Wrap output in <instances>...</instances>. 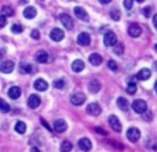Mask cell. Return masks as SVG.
I'll list each match as a JSON object with an SVG mask.
<instances>
[{
  "label": "cell",
  "mask_w": 157,
  "mask_h": 152,
  "mask_svg": "<svg viewBox=\"0 0 157 152\" xmlns=\"http://www.w3.org/2000/svg\"><path fill=\"white\" fill-rule=\"evenodd\" d=\"M132 109L136 114H145L147 111V104L144 100H135L132 102Z\"/></svg>",
  "instance_id": "obj_1"
},
{
  "label": "cell",
  "mask_w": 157,
  "mask_h": 152,
  "mask_svg": "<svg viewBox=\"0 0 157 152\" xmlns=\"http://www.w3.org/2000/svg\"><path fill=\"white\" fill-rule=\"evenodd\" d=\"M127 138L130 140L131 142H136L139 138H141V131L136 127H130L127 130Z\"/></svg>",
  "instance_id": "obj_2"
},
{
  "label": "cell",
  "mask_w": 157,
  "mask_h": 152,
  "mask_svg": "<svg viewBox=\"0 0 157 152\" xmlns=\"http://www.w3.org/2000/svg\"><path fill=\"white\" fill-rule=\"evenodd\" d=\"M103 43L106 44L108 47H112V46H116L117 43V38L113 32H106L105 36H103Z\"/></svg>",
  "instance_id": "obj_3"
},
{
  "label": "cell",
  "mask_w": 157,
  "mask_h": 152,
  "mask_svg": "<svg viewBox=\"0 0 157 152\" xmlns=\"http://www.w3.org/2000/svg\"><path fill=\"white\" fill-rule=\"evenodd\" d=\"M101 112H102V109L98 102H91L87 105V114L92 115V116H98V115H101Z\"/></svg>",
  "instance_id": "obj_4"
},
{
  "label": "cell",
  "mask_w": 157,
  "mask_h": 152,
  "mask_svg": "<svg viewBox=\"0 0 157 152\" xmlns=\"http://www.w3.org/2000/svg\"><path fill=\"white\" fill-rule=\"evenodd\" d=\"M109 126L112 127V130H114L116 133H120L121 131V123H120L119 118L117 116H109Z\"/></svg>",
  "instance_id": "obj_5"
},
{
  "label": "cell",
  "mask_w": 157,
  "mask_h": 152,
  "mask_svg": "<svg viewBox=\"0 0 157 152\" xmlns=\"http://www.w3.org/2000/svg\"><path fill=\"white\" fill-rule=\"evenodd\" d=\"M59 21L62 22V25L66 28V29H73L75 24H73V19L71 18V15H68V14H61Z\"/></svg>",
  "instance_id": "obj_6"
},
{
  "label": "cell",
  "mask_w": 157,
  "mask_h": 152,
  "mask_svg": "<svg viewBox=\"0 0 157 152\" xmlns=\"http://www.w3.org/2000/svg\"><path fill=\"white\" fill-rule=\"evenodd\" d=\"M63 36H65V32H63L62 29H59V28H54V29L50 32V38L54 42H61L63 39Z\"/></svg>",
  "instance_id": "obj_7"
},
{
  "label": "cell",
  "mask_w": 157,
  "mask_h": 152,
  "mask_svg": "<svg viewBox=\"0 0 157 152\" xmlns=\"http://www.w3.org/2000/svg\"><path fill=\"white\" fill-rule=\"evenodd\" d=\"M14 71V62L10 60H6L0 64V72L3 74H10V72Z\"/></svg>",
  "instance_id": "obj_8"
},
{
  "label": "cell",
  "mask_w": 157,
  "mask_h": 152,
  "mask_svg": "<svg viewBox=\"0 0 157 152\" xmlns=\"http://www.w3.org/2000/svg\"><path fill=\"white\" fill-rule=\"evenodd\" d=\"M71 102L73 104V105H81V104L86 102V95L83 94V93H75L71 97Z\"/></svg>",
  "instance_id": "obj_9"
},
{
  "label": "cell",
  "mask_w": 157,
  "mask_h": 152,
  "mask_svg": "<svg viewBox=\"0 0 157 152\" xmlns=\"http://www.w3.org/2000/svg\"><path fill=\"white\" fill-rule=\"evenodd\" d=\"M77 43L80 44V46H88V44L91 43V36L87 32H81L80 35L77 36Z\"/></svg>",
  "instance_id": "obj_10"
},
{
  "label": "cell",
  "mask_w": 157,
  "mask_h": 152,
  "mask_svg": "<svg viewBox=\"0 0 157 152\" xmlns=\"http://www.w3.org/2000/svg\"><path fill=\"white\" fill-rule=\"evenodd\" d=\"M66 129H68V125L63 119H57L54 122V130L57 133H63V131H66Z\"/></svg>",
  "instance_id": "obj_11"
},
{
  "label": "cell",
  "mask_w": 157,
  "mask_h": 152,
  "mask_svg": "<svg viewBox=\"0 0 157 152\" xmlns=\"http://www.w3.org/2000/svg\"><path fill=\"white\" fill-rule=\"evenodd\" d=\"M78 148H80L81 151H90L92 148L91 140L87 138V137H84V138H80V140H78Z\"/></svg>",
  "instance_id": "obj_12"
},
{
  "label": "cell",
  "mask_w": 157,
  "mask_h": 152,
  "mask_svg": "<svg viewBox=\"0 0 157 152\" xmlns=\"http://www.w3.org/2000/svg\"><path fill=\"white\" fill-rule=\"evenodd\" d=\"M142 33V29L139 25L136 24H131L130 28H128V35L131 36V38H138V36H141Z\"/></svg>",
  "instance_id": "obj_13"
},
{
  "label": "cell",
  "mask_w": 157,
  "mask_h": 152,
  "mask_svg": "<svg viewBox=\"0 0 157 152\" xmlns=\"http://www.w3.org/2000/svg\"><path fill=\"white\" fill-rule=\"evenodd\" d=\"M40 104H41V100H40V97H39V95H36V94L29 95V98H28V105H29L32 109L37 108Z\"/></svg>",
  "instance_id": "obj_14"
},
{
  "label": "cell",
  "mask_w": 157,
  "mask_h": 152,
  "mask_svg": "<svg viewBox=\"0 0 157 152\" xmlns=\"http://www.w3.org/2000/svg\"><path fill=\"white\" fill-rule=\"evenodd\" d=\"M75 14L81 21H88V14L86 13V10L83 7H75Z\"/></svg>",
  "instance_id": "obj_15"
},
{
  "label": "cell",
  "mask_w": 157,
  "mask_h": 152,
  "mask_svg": "<svg viewBox=\"0 0 157 152\" xmlns=\"http://www.w3.org/2000/svg\"><path fill=\"white\" fill-rule=\"evenodd\" d=\"M35 89L39 90V91H46L47 89H48V83H47L46 80H43V79H37V80H35Z\"/></svg>",
  "instance_id": "obj_16"
},
{
  "label": "cell",
  "mask_w": 157,
  "mask_h": 152,
  "mask_svg": "<svg viewBox=\"0 0 157 152\" xmlns=\"http://www.w3.org/2000/svg\"><path fill=\"white\" fill-rule=\"evenodd\" d=\"M36 61L39 64H44L48 61V53L44 51V50H40V51L36 53Z\"/></svg>",
  "instance_id": "obj_17"
},
{
  "label": "cell",
  "mask_w": 157,
  "mask_h": 152,
  "mask_svg": "<svg viewBox=\"0 0 157 152\" xmlns=\"http://www.w3.org/2000/svg\"><path fill=\"white\" fill-rule=\"evenodd\" d=\"M150 76H152V71L147 68L141 69V71L136 74V78H138L139 80H147V79H150Z\"/></svg>",
  "instance_id": "obj_18"
},
{
  "label": "cell",
  "mask_w": 157,
  "mask_h": 152,
  "mask_svg": "<svg viewBox=\"0 0 157 152\" xmlns=\"http://www.w3.org/2000/svg\"><path fill=\"white\" fill-rule=\"evenodd\" d=\"M36 14H37V10H36L33 6H29V7H26L24 10V17H25V18H28V19L35 18Z\"/></svg>",
  "instance_id": "obj_19"
},
{
  "label": "cell",
  "mask_w": 157,
  "mask_h": 152,
  "mask_svg": "<svg viewBox=\"0 0 157 152\" xmlns=\"http://www.w3.org/2000/svg\"><path fill=\"white\" fill-rule=\"evenodd\" d=\"M8 95H10V98H13V100H17V98L21 97V89H19L18 86H13L8 89Z\"/></svg>",
  "instance_id": "obj_20"
},
{
  "label": "cell",
  "mask_w": 157,
  "mask_h": 152,
  "mask_svg": "<svg viewBox=\"0 0 157 152\" xmlns=\"http://www.w3.org/2000/svg\"><path fill=\"white\" fill-rule=\"evenodd\" d=\"M101 82L99 80H97V79H92L91 82H90V84H88V89H90V91L91 93H98L101 90Z\"/></svg>",
  "instance_id": "obj_21"
},
{
  "label": "cell",
  "mask_w": 157,
  "mask_h": 152,
  "mask_svg": "<svg viewBox=\"0 0 157 152\" xmlns=\"http://www.w3.org/2000/svg\"><path fill=\"white\" fill-rule=\"evenodd\" d=\"M88 61H90V62H91L94 66H98V65H101V64H102V57H101L99 54H97V53H94V54L90 55Z\"/></svg>",
  "instance_id": "obj_22"
},
{
  "label": "cell",
  "mask_w": 157,
  "mask_h": 152,
  "mask_svg": "<svg viewBox=\"0 0 157 152\" xmlns=\"http://www.w3.org/2000/svg\"><path fill=\"white\" fill-rule=\"evenodd\" d=\"M72 69H73V72H81L84 69V62L81 60H75L72 62Z\"/></svg>",
  "instance_id": "obj_23"
},
{
  "label": "cell",
  "mask_w": 157,
  "mask_h": 152,
  "mask_svg": "<svg viewBox=\"0 0 157 152\" xmlns=\"http://www.w3.org/2000/svg\"><path fill=\"white\" fill-rule=\"evenodd\" d=\"M117 106H119L121 111H125V109L128 108L127 98H124V97H119V98H117Z\"/></svg>",
  "instance_id": "obj_24"
},
{
  "label": "cell",
  "mask_w": 157,
  "mask_h": 152,
  "mask_svg": "<svg viewBox=\"0 0 157 152\" xmlns=\"http://www.w3.org/2000/svg\"><path fill=\"white\" fill-rule=\"evenodd\" d=\"M33 71V66L30 64H21L19 65V72L21 74H32Z\"/></svg>",
  "instance_id": "obj_25"
},
{
  "label": "cell",
  "mask_w": 157,
  "mask_h": 152,
  "mask_svg": "<svg viewBox=\"0 0 157 152\" xmlns=\"http://www.w3.org/2000/svg\"><path fill=\"white\" fill-rule=\"evenodd\" d=\"M15 131L17 133H19V134H24L25 131H26V125H25L24 122H21V120L15 123Z\"/></svg>",
  "instance_id": "obj_26"
},
{
  "label": "cell",
  "mask_w": 157,
  "mask_h": 152,
  "mask_svg": "<svg viewBox=\"0 0 157 152\" xmlns=\"http://www.w3.org/2000/svg\"><path fill=\"white\" fill-rule=\"evenodd\" d=\"M13 14H14L13 7H10V6H3L2 7V15H4L6 18H7V17H11Z\"/></svg>",
  "instance_id": "obj_27"
},
{
  "label": "cell",
  "mask_w": 157,
  "mask_h": 152,
  "mask_svg": "<svg viewBox=\"0 0 157 152\" xmlns=\"http://www.w3.org/2000/svg\"><path fill=\"white\" fill-rule=\"evenodd\" d=\"M72 148H73V145L71 141H63L61 144V152H71Z\"/></svg>",
  "instance_id": "obj_28"
},
{
  "label": "cell",
  "mask_w": 157,
  "mask_h": 152,
  "mask_svg": "<svg viewBox=\"0 0 157 152\" xmlns=\"http://www.w3.org/2000/svg\"><path fill=\"white\" fill-rule=\"evenodd\" d=\"M65 86H66V82L63 80V79H57V80H54V87H57V89L62 90V89H65Z\"/></svg>",
  "instance_id": "obj_29"
},
{
  "label": "cell",
  "mask_w": 157,
  "mask_h": 152,
  "mask_svg": "<svg viewBox=\"0 0 157 152\" xmlns=\"http://www.w3.org/2000/svg\"><path fill=\"white\" fill-rule=\"evenodd\" d=\"M8 111H10V105H8L4 100H2V98H0V112L6 114V112H8Z\"/></svg>",
  "instance_id": "obj_30"
},
{
  "label": "cell",
  "mask_w": 157,
  "mask_h": 152,
  "mask_svg": "<svg viewBox=\"0 0 157 152\" xmlns=\"http://www.w3.org/2000/svg\"><path fill=\"white\" fill-rule=\"evenodd\" d=\"M113 47H114V54H117V55H121L123 51H124V44L123 43H116V46H113Z\"/></svg>",
  "instance_id": "obj_31"
},
{
  "label": "cell",
  "mask_w": 157,
  "mask_h": 152,
  "mask_svg": "<svg viewBox=\"0 0 157 152\" xmlns=\"http://www.w3.org/2000/svg\"><path fill=\"white\" fill-rule=\"evenodd\" d=\"M127 93L128 94H135L136 93V84L135 83H128V86H127Z\"/></svg>",
  "instance_id": "obj_32"
},
{
  "label": "cell",
  "mask_w": 157,
  "mask_h": 152,
  "mask_svg": "<svg viewBox=\"0 0 157 152\" xmlns=\"http://www.w3.org/2000/svg\"><path fill=\"white\" fill-rule=\"evenodd\" d=\"M110 17H112V19H113V21H119L120 19V11L117 10V8H113V10H112V13H110Z\"/></svg>",
  "instance_id": "obj_33"
},
{
  "label": "cell",
  "mask_w": 157,
  "mask_h": 152,
  "mask_svg": "<svg viewBox=\"0 0 157 152\" xmlns=\"http://www.w3.org/2000/svg\"><path fill=\"white\" fill-rule=\"evenodd\" d=\"M22 30H24V28L18 24H14L13 26H11V32H14V33H21Z\"/></svg>",
  "instance_id": "obj_34"
},
{
  "label": "cell",
  "mask_w": 157,
  "mask_h": 152,
  "mask_svg": "<svg viewBox=\"0 0 157 152\" xmlns=\"http://www.w3.org/2000/svg\"><path fill=\"white\" fill-rule=\"evenodd\" d=\"M108 66H109V69H110V71H117V64L114 62L113 60H109L108 61Z\"/></svg>",
  "instance_id": "obj_35"
},
{
  "label": "cell",
  "mask_w": 157,
  "mask_h": 152,
  "mask_svg": "<svg viewBox=\"0 0 157 152\" xmlns=\"http://www.w3.org/2000/svg\"><path fill=\"white\" fill-rule=\"evenodd\" d=\"M123 4H124V7L127 8V10H131V8H132V6H134V0H124V2H123Z\"/></svg>",
  "instance_id": "obj_36"
},
{
  "label": "cell",
  "mask_w": 157,
  "mask_h": 152,
  "mask_svg": "<svg viewBox=\"0 0 157 152\" xmlns=\"http://www.w3.org/2000/svg\"><path fill=\"white\" fill-rule=\"evenodd\" d=\"M142 14H144L145 17H150L152 15V7H145L144 10H142Z\"/></svg>",
  "instance_id": "obj_37"
},
{
  "label": "cell",
  "mask_w": 157,
  "mask_h": 152,
  "mask_svg": "<svg viewBox=\"0 0 157 152\" xmlns=\"http://www.w3.org/2000/svg\"><path fill=\"white\" fill-rule=\"evenodd\" d=\"M30 36H32L33 39H36V40H37V39H40V32H39L37 29H33L32 33H30Z\"/></svg>",
  "instance_id": "obj_38"
},
{
  "label": "cell",
  "mask_w": 157,
  "mask_h": 152,
  "mask_svg": "<svg viewBox=\"0 0 157 152\" xmlns=\"http://www.w3.org/2000/svg\"><path fill=\"white\" fill-rule=\"evenodd\" d=\"M6 24H7V18H6L4 15H0V29H2V28H4Z\"/></svg>",
  "instance_id": "obj_39"
},
{
  "label": "cell",
  "mask_w": 157,
  "mask_h": 152,
  "mask_svg": "<svg viewBox=\"0 0 157 152\" xmlns=\"http://www.w3.org/2000/svg\"><path fill=\"white\" fill-rule=\"evenodd\" d=\"M95 131H97V133H99V134H103V136L106 134V131L103 130V129H101V127H95Z\"/></svg>",
  "instance_id": "obj_40"
},
{
  "label": "cell",
  "mask_w": 157,
  "mask_h": 152,
  "mask_svg": "<svg viewBox=\"0 0 157 152\" xmlns=\"http://www.w3.org/2000/svg\"><path fill=\"white\" fill-rule=\"evenodd\" d=\"M41 125H43L46 129H48V130H51V127H50V126L47 125V122H46V120H44V119H41Z\"/></svg>",
  "instance_id": "obj_41"
},
{
  "label": "cell",
  "mask_w": 157,
  "mask_h": 152,
  "mask_svg": "<svg viewBox=\"0 0 157 152\" xmlns=\"http://www.w3.org/2000/svg\"><path fill=\"white\" fill-rule=\"evenodd\" d=\"M153 25H155V28L157 29V14L153 15Z\"/></svg>",
  "instance_id": "obj_42"
},
{
  "label": "cell",
  "mask_w": 157,
  "mask_h": 152,
  "mask_svg": "<svg viewBox=\"0 0 157 152\" xmlns=\"http://www.w3.org/2000/svg\"><path fill=\"white\" fill-rule=\"evenodd\" d=\"M101 3H102V4H109V3L112 2V0H99Z\"/></svg>",
  "instance_id": "obj_43"
},
{
  "label": "cell",
  "mask_w": 157,
  "mask_h": 152,
  "mask_svg": "<svg viewBox=\"0 0 157 152\" xmlns=\"http://www.w3.org/2000/svg\"><path fill=\"white\" fill-rule=\"evenodd\" d=\"M30 152H40V150H39V148H36V147H32Z\"/></svg>",
  "instance_id": "obj_44"
},
{
  "label": "cell",
  "mask_w": 157,
  "mask_h": 152,
  "mask_svg": "<svg viewBox=\"0 0 157 152\" xmlns=\"http://www.w3.org/2000/svg\"><path fill=\"white\" fill-rule=\"evenodd\" d=\"M4 53H6V50H4V49H2V50H0V58H2L3 55H4Z\"/></svg>",
  "instance_id": "obj_45"
},
{
  "label": "cell",
  "mask_w": 157,
  "mask_h": 152,
  "mask_svg": "<svg viewBox=\"0 0 157 152\" xmlns=\"http://www.w3.org/2000/svg\"><path fill=\"white\" fill-rule=\"evenodd\" d=\"M155 87H156V93H157V82H156V84H155Z\"/></svg>",
  "instance_id": "obj_46"
},
{
  "label": "cell",
  "mask_w": 157,
  "mask_h": 152,
  "mask_svg": "<svg viewBox=\"0 0 157 152\" xmlns=\"http://www.w3.org/2000/svg\"><path fill=\"white\" fill-rule=\"evenodd\" d=\"M136 2H139V3H142V2H145V0H136Z\"/></svg>",
  "instance_id": "obj_47"
},
{
  "label": "cell",
  "mask_w": 157,
  "mask_h": 152,
  "mask_svg": "<svg viewBox=\"0 0 157 152\" xmlns=\"http://www.w3.org/2000/svg\"><path fill=\"white\" fill-rule=\"evenodd\" d=\"M155 49H156V50H157V44H156V46H155Z\"/></svg>",
  "instance_id": "obj_48"
}]
</instances>
